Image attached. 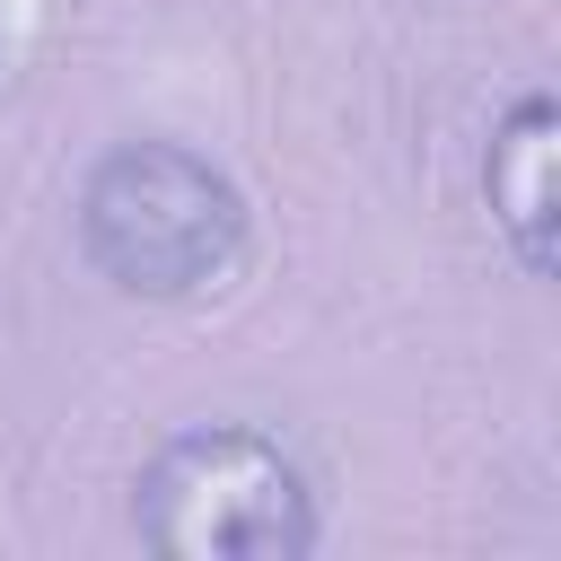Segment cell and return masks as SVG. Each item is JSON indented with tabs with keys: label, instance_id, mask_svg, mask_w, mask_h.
Instances as JSON below:
<instances>
[{
	"label": "cell",
	"instance_id": "6da1fadb",
	"mask_svg": "<svg viewBox=\"0 0 561 561\" xmlns=\"http://www.w3.org/2000/svg\"><path fill=\"white\" fill-rule=\"evenodd\" d=\"M79 254L131 298H193L245 254V193L184 140H123L79 184Z\"/></svg>",
	"mask_w": 561,
	"mask_h": 561
},
{
	"label": "cell",
	"instance_id": "7a4b0ae2",
	"mask_svg": "<svg viewBox=\"0 0 561 561\" xmlns=\"http://www.w3.org/2000/svg\"><path fill=\"white\" fill-rule=\"evenodd\" d=\"M140 535L167 561H298L316 552V491L307 473L237 421L175 430L131 491Z\"/></svg>",
	"mask_w": 561,
	"mask_h": 561
},
{
	"label": "cell",
	"instance_id": "3957f363",
	"mask_svg": "<svg viewBox=\"0 0 561 561\" xmlns=\"http://www.w3.org/2000/svg\"><path fill=\"white\" fill-rule=\"evenodd\" d=\"M552 149H561L552 96H517L491 123L482 184H491V210H500V228H508V245H517L526 272H552Z\"/></svg>",
	"mask_w": 561,
	"mask_h": 561
},
{
	"label": "cell",
	"instance_id": "277c9868",
	"mask_svg": "<svg viewBox=\"0 0 561 561\" xmlns=\"http://www.w3.org/2000/svg\"><path fill=\"white\" fill-rule=\"evenodd\" d=\"M9 61H18V9L0 0V88H9Z\"/></svg>",
	"mask_w": 561,
	"mask_h": 561
}]
</instances>
